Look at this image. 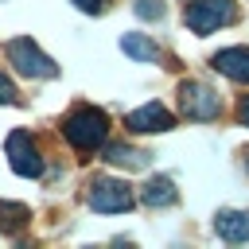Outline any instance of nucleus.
I'll return each mask as SVG.
<instances>
[{"instance_id":"1","label":"nucleus","mask_w":249,"mask_h":249,"mask_svg":"<svg viewBox=\"0 0 249 249\" xmlns=\"http://www.w3.org/2000/svg\"><path fill=\"white\" fill-rule=\"evenodd\" d=\"M105 117L97 109H78L70 121H66V140L78 148V152H93L105 144Z\"/></svg>"},{"instance_id":"2","label":"nucleus","mask_w":249,"mask_h":249,"mask_svg":"<svg viewBox=\"0 0 249 249\" xmlns=\"http://www.w3.org/2000/svg\"><path fill=\"white\" fill-rule=\"evenodd\" d=\"M230 19H233V0H195L187 8V27L195 35H210Z\"/></svg>"},{"instance_id":"3","label":"nucleus","mask_w":249,"mask_h":249,"mask_svg":"<svg viewBox=\"0 0 249 249\" xmlns=\"http://www.w3.org/2000/svg\"><path fill=\"white\" fill-rule=\"evenodd\" d=\"M8 58H12L16 70L27 74V78H54V74H58V66H54L31 39H12V43H8Z\"/></svg>"},{"instance_id":"4","label":"nucleus","mask_w":249,"mask_h":249,"mask_svg":"<svg viewBox=\"0 0 249 249\" xmlns=\"http://www.w3.org/2000/svg\"><path fill=\"white\" fill-rule=\"evenodd\" d=\"M179 101H183V113L187 117H195V121H210V117H218V93L210 89V86H202V82H183L179 86Z\"/></svg>"},{"instance_id":"5","label":"nucleus","mask_w":249,"mask_h":249,"mask_svg":"<svg viewBox=\"0 0 249 249\" xmlns=\"http://www.w3.org/2000/svg\"><path fill=\"white\" fill-rule=\"evenodd\" d=\"M89 206L101 210V214H121V210L132 206V191L117 179H97L93 191H89Z\"/></svg>"},{"instance_id":"6","label":"nucleus","mask_w":249,"mask_h":249,"mask_svg":"<svg viewBox=\"0 0 249 249\" xmlns=\"http://www.w3.org/2000/svg\"><path fill=\"white\" fill-rule=\"evenodd\" d=\"M8 160H12V171L23 175V179H31V175L43 171V163H39L35 144H31L27 132H12V136H8Z\"/></svg>"},{"instance_id":"7","label":"nucleus","mask_w":249,"mask_h":249,"mask_svg":"<svg viewBox=\"0 0 249 249\" xmlns=\"http://www.w3.org/2000/svg\"><path fill=\"white\" fill-rule=\"evenodd\" d=\"M175 121H171V113L163 109V105H140V109H132L128 113V128L132 132H167Z\"/></svg>"},{"instance_id":"8","label":"nucleus","mask_w":249,"mask_h":249,"mask_svg":"<svg viewBox=\"0 0 249 249\" xmlns=\"http://www.w3.org/2000/svg\"><path fill=\"white\" fill-rule=\"evenodd\" d=\"M210 62H214V70H222L226 78H233V82H249V51H245V47L218 51Z\"/></svg>"},{"instance_id":"9","label":"nucleus","mask_w":249,"mask_h":249,"mask_svg":"<svg viewBox=\"0 0 249 249\" xmlns=\"http://www.w3.org/2000/svg\"><path fill=\"white\" fill-rule=\"evenodd\" d=\"M214 230L222 241H249V214L245 210H222L214 218Z\"/></svg>"},{"instance_id":"10","label":"nucleus","mask_w":249,"mask_h":249,"mask_svg":"<svg viewBox=\"0 0 249 249\" xmlns=\"http://www.w3.org/2000/svg\"><path fill=\"white\" fill-rule=\"evenodd\" d=\"M121 51H124L128 58H136V62H156V58H160V51H156V43H152L148 35H124V39H121Z\"/></svg>"},{"instance_id":"11","label":"nucleus","mask_w":249,"mask_h":249,"mask_svg":"<svg viewBox=\"0 0 249 249\" xmlns=\"http://www.w3.org/2000/svg\"><path fill=\"white\" fill-rule=\"evenodd\" d=\"M144 202L148 206H171L175 202V187H171V179H152L148 187H144Z\"/></svg>"},{"instance_id":"12","label":"nucleus","mask_w":249,"mask_h":249,"mask_svg":"<svg viewBox=\"0 0 249 249\" xmlns=\"http://www.w3.org/2000/svg\"><path fill=\"white\" fill-rule=\"evenodd\" d=\"M105 160L117 163V167H144V152H132V148H124V144H113Z\"/></svg>"},{"instance_id":"13","label":"nucleus","mask_w":249,"mask_h":249,"mask_svg":"<svg viewBox=\"0 0 249 249\" xmlns=\"http://www.w3.org/2000/svg\"><path fill=\"white\" fill-rule=\"evenodd\" d=\"M136 12H140L144 19H160V16H163V4H160V0H136Z\"/></svg>"},{"instance_id":"14","label":"nucleus","mask_w":249,"mask_h":249,"mask_svg":"<svg viewBox=\"0 0 249 249\" xmlns=\"http://www.w3.org/2000/svg\"><path fill=\"white\" fill-rule=\"evenodd\" d=\"M0 101H4V105H12V101H16V86H12L4 74H0Z\"/></svg>"},{"instance_id":"15","label":"nucleus","mask_w":249,"mask_h":249,"mask_svg":"<svg viewBox=\"0 0 249 249\" xmlns=\"http://www.w3.org/2000/svg\"><path fill=\"white\" fill-rule=\"evenodd\" d=\"M82 12H93V8H101V0H74Z\"/></svg>"},{"instance_id":"16","label":"nucleus","mask_w":249,"mask_h":249,"mask_svg":"<svg viewBox=\"0 0 249 249\" xmlns=\"http://www.w3.org/2000/svg\"><path fill=\"white\" fill-rule=\"evenodd\" d=\"M241 121H245V124H249V97H245V101H241Z\"/></svg>"}]
</instances>
